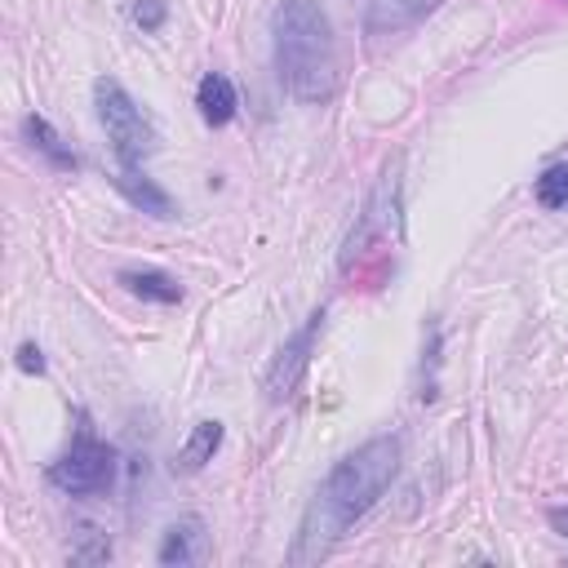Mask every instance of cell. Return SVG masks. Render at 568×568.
Masks as SVG:
<instances>
[{
  "label": "cell",
  "instance_id": "9a60e30c",
  "mask_svg": "<svg viewBox=\"0 0 568 568\" xmlns=\"http://www.w3.org/2000/svg\"><path fill=\"white\" fill-rule=\"evenodd\" d=\"M102 559H111V541L102 532L84 528V541L71 546V564H102Z\"/></svg>",
  "mask_w": 568,
  "mask_h": 568
},
{
  "label": "cell",
  "instance_id": "8992f818",
  "mask_svg": "<svg viewBox=\"0 0 568 568\" xmlns=\"http://www.w3.org/2000/svg\"><path fill=\"white\" fill-rule=\"evenodd\" d=\"M395 209H399V160L382 173V182H377V191H373V200H368V213H364L359 231L351 235V244H346V257H342V262H351V257L359 253V244H364L373 231H390V226H395Z\"/></svg>",
  "mask_w": 568,
  "mask_h": 568
},
{
  "label": "cell",
  "instance_id": "4fadbf2b",
  "mask_svg": "<svg viewBox=\"0 0 568 568\" xmlns=\"http://www.w3.org/2000/svg\"><path fill=\"white\" fill-rule=\"evenodd\" d=\"M22 138H27V142L49 160V164H58V169H75V164H80V160H75V151H71V146H62V138L53 133V124H49L44 115H27V120H22Z\"/></svg>",
  "mask_w": 568,
  "mask_h": 568
},
{
  "label": "cell",
  "instance_id": "277c9868",
  "mask_svg": "<svg viewBox=\"0 0 568 568\" xmlns=\"http://www.w3.org/2000/svg\"><path fill=\"white\" fill-rule=\"evenodd\" d=\"M115 479V448L93 439L89 430L75 435V444L49 466V484L71 493V497H84V493H102L106 484Z\"/></svg>",
  "mask_w": 568,
  "mask_h": 568
},
{
  "label": "cell",
  "instance_id": "5b68a950",
  "mask_svg": "<svg viewBox=\"0 0 568 568\" xmlns=\"http://www.w3.org/2000/svg\"><path fill=\"white\" fill-rule=\"evenodd\" d=\"M324 328V306L320 311H311L306 315V324L275 351V359H271V368H266V399L271 404H280V399H288L293 395V386L302 382V373H306V364H311V351H315V333Z\"/></svg>",
  "mask_w": 568,
  "mask_h": 568
},
{
  "label": "cell",
  "instance_id": "30bf717a",
  "mask_svg": "<svg viewBox=\"0 0 568 568\" xmlns=\"http://www.w3.org/2000/svg\"><path fill=\"white\" fill-rule=\"evenodd\" d=\"M195 106H200V115L209 120V124H226L231 115H235V84L222 75V71H209L204 80H200V89H195Z\"/></svg>",
  "mask_w": 568,
  "mask_h": 568
},
{
  "label": "cell",
  "instance_id": "e0dca14e",
  "mask_svg": "<svg viewBox=\"0 0 568 568\" xmlns=\"http://www.w3.org/2000/svg\"><path fill=\"white\" fill-rule=\"evenodd\" d=\"M18 368H22V373H44V355H40L36 342H22V346H18Z\"/></svg>",
  "mask_w": 568,
  "mask_h": 568
},
{
  "label": "cell",
  "instance_id": "7c38bea8",
  "mask_svg": "<svg viewBox=\"0 0 568 568\" xmlns=\"http://www.w3.org/2000/svg\"><path fill=\"white\" fill-rule=\"evenodd\" d=\"M120 284L133 297H146V302H160V306L182 302V284L173 275H164V271H120Z\"/></svg>",
  "mask_w": 568,
  "mask_h": 568
},
{
  "label": "cell",
  "instance_id": "ac0fdd59",
  "mask_svg": "<svg viewBox=\"0 0 568 568\" xmlns=\"http://www.w3.org/2000/svg\"><path fill=\"white\" fill-rule=\"evenodd\" d=\"M546 519L555 524V532H559V537H568V510H564V506H550V510H546Z\"/></svg>",
  "mask_w": 568,
  "mask_h": 568
},
{
  "label": "cell",
  "instance_id": "5bb4252c",
  "mask_svg": "<svg viewBox=\"0 0 568 568\" xmlns=\"http://www.w3.org/2000/svg\"><path fill=\"white\" fill-rule=\"evenodd\" d=\"M541 209H568V164H550L532 186Z\"/></svg>",
  "mask_w": 568,
  "mask_h": 568
},
{
  "label": "cell",
  "instance_id": "ba28073f",
  "mask_svg": "<svg viewBox=\"0 0 568 568\" xmlns=\"http://www.w3.org/2000/svg\"><path fill=\"white\" fill-rule=\"evenodd\" d=\"M439 0H368L364 13V31L368 36H399L408 27H417Z\"/></svg>",
  "mask_w": 568,
  "mask_h": 568
},
{
  "label": "cell",
  "instance_id": "52a82bcc",
  "mask_svg": "<svg viewBox=\"0 0 568 568\" xmlns=\"http://www.w3.org/2000/svg\"><path fill=\"white\" fill-rule=\"evenodd\" d=\"M204 546H209L204 519H200V515H186V519L169 524V532H164L155 559H160L164 568H186V564H200V559H204Z\"/></svg>",
  "mask_w": 568,
  "mask_h": 568
},
{
  "label": "cell",
  "instance_id": "2e32d148",
  "mask_svg": "<svg viewBox=\"0 0 568 568\" xmlns=\"http://www.w3.org/2000/svg\"><path fill=\"white\" fill-rule=\"evenodd\" d=\"M164 18H169L164 0H138V4H133V22H138L142 31H160V27H164Z\"/></svg>",
  "mask_w": 568,
  "mask_h": 568
},
{
  "label": "cell",
  "instance_id": "3957f363",
  "mask_svg": "<svg viewBox=\"0 0 568 568\" xmlns=\"http://www.w3.org/2000/svg\"><path fill=\"white\" fill-rule=\"evenodd\" d=\"M93 102H98V120H102V129H106V138H111V146H115L120 169H138V164L151 155V146H155L151 120H146L142 106L129 98V89H124L120 80H111V75L93 80Z\"/></svg>",
  "mask_w": 568,
  "mask_h": 568
},
{
  "label": "cell",
  "instance_id": "6da1fadb",
  "mask_svg": "<svg viewBox=\"0 0 568 568\" xmlns=\"http://www.w3.org/2000/svg\"><path fill=\"white\" fill-rule=\"evenodd\" d=\"M395 470H399V439L395 435H373L368 444H359L355 453H346L328 470V479L320 484V493L311 497L306 519L297 528V541L288 550V564H315V559H324L342 541V532L377 506V497L390 488Z\"/></svg>",
  "mask_w": 568,
  "mask_h": 568
},
{
  "label": "cell",
  "instance_id": "7a4b0ae2",
  "mask_svg": "<svg viewBox=\"0 0 568 568\" xmlns=\"http://www.w3.org/2000/svg\"><path fill=\"white\" fill-rule=\"evenodd\" d=\"M275 75L297 102H328L337 93V44L328 13L315 0H284L271 18Z\"/></svg>",
  "mask_w": 568,
  "mask_h": 568
},
{
  "label": "cell",
  "instance_id": "8fae6325",
  "mask_svg": "<svg viewBox=\"0 0 568 568\" xmlns=\"http://www.w3.org/2000/svg\"><path fill=\"white\" fill-rule=\"evenodd\" d=\"M222 448V422H195L191 426V435H186V444L178 448V457H173V470H200L204 462H213V453Z\"/></svg>",
  "mask_w": 568,
  "mask_h": 568
},
{
  "label": "cell",
  "instance_id": "9c48e42d",
  "mask_svg": "<svg viewBox=\"0 0 568 568\" xmlns=\"http://www.w3.org/2000/svg\"><path fill=\"white\" fill-rule=\"evenodd\" d=\"M115 191L133 204V209H142V213H151V217H173V200H169V191H160L151 178H142L138 169H120L115 173Z\"/></svg>",
  "mask_w": 568,
  "mask_h": 568
}]
</instances>
